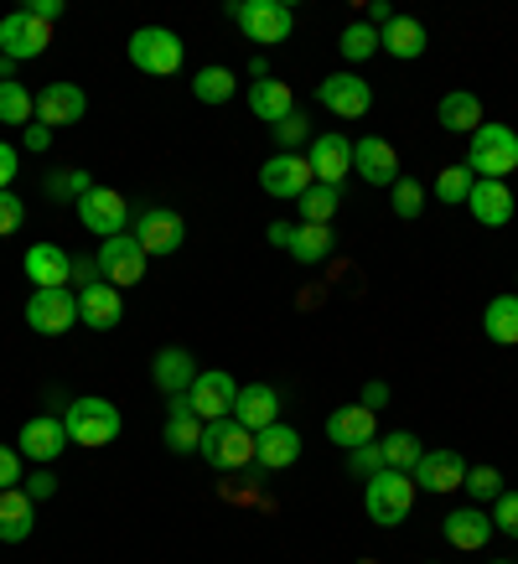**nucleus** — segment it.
<instances>
[{"mask_svg":"<svg viewBox=\"0 0 518 564\" xmlns=\"http://www.w3.org/2000/svg\"><path fill=\"white\" fill-rule=\"evenodd\" d=\"M462 487L477 497V502H498V497H503L498 466H466V481H462Z\"/></svg>","mask_w":518,"mask_h":564,"instance_id":"43","label":"nucleus"},{"mask_svg":"<svg viewBox=\"0 0 518 564\" xmlns=\"http://www.w3.org/2000/svg\"><path fill=\"white\" fill-rule=\"evenodd\" d=\"M21 451L17 445H0V492H11V487H21Z\"/></svg>","mask_w":518,"mask_h":564,"instance_id":"48","label":"nucleus"},{"mask_svg":"<svg viewBox=\"0 0 518 564\" xmlns=\"http://www.w3.org/2000/svg\"><path fill=\"white\" fill-rule=\"evenodd\" d=\"M203 414L192 410L187 393H176V399H166V451L172 456H197V445H203Z\"/></svg>","mask_w":518,"mask_h":564,"instance_id":"22","label":"nucleus"},{"mask_svg":"<svg viewBox=\"0 0 518 564\" xmlns=\"http://www.w3.org/2000/svg\"><path fill=\"white\" fill-rule=\"evenodd\" d=\"M47 145H52V130H47V124H26V130H21V151H47Z\"/></svg>","mask_w":518,"mask_h":564,"instance_id":"52","label":"nucleus"},{"mask_svg":"<svg viewBox=\"0 0 518 564\" xmlns=\"http://www.w3.org/2000/svg\"><path fill=\"white\" fill-rule=\"evenodd\" d=\"M389 207H395V218H420V207H425V187L410 182V176H399L395 187H389Z\"/></svg>","mask_w":518,"mask_h":564,"instance_id":"42","label":"nucleus"},{"mask_svg":"<svg viewBox=\"0 0 518 564\" xmlns=\"http://www.w3.org/2000/svg\"><path fill=\"white\" fill-rule=\"evenodd\" d=\"M234 420H239L244 430H265L280 420V393L270 389V383H249V389H239V399H234Z\"/></svg>","mask_w":518,"mask_h":564,"instance_id":"28","label":"nucleus"},{"mask_svg":"<svg viewBox=\"0 0 518 564\" xmlns=\"http://www.w3.org/2000/svg\"><path fill=\"white\" fill-rule=\"evenodd\" d=\"M88 187H94V176L78 172V166H52L47 172V197L52 203H78Z\"/></svg>","mask_w":518,"mask_h":564,"instance_id":"40","label":"nucleus"},{"mask_svg":"<svg viewBox=\"0 0 518 564\" xmlns=\"http://www.w3.org/2000/svg\"><path fill=\"white\" fill-rule=\"evenodd\" d=\"M493 564H508V560H493Z\"/></svg>","mask_w":518,"mask_h":564,"instance_id":"58","label":"nucleus"},{"mask_svg":"<svg viewBox=\"0 0 518 564\" xmlns=\"http://www.w3.org/2000/svg\"><path fill=\"white\" fill-rule=\"evenodd\" d=\"M228 21H239V32L255 47H280L295 32V6L291 0H228Z\"/></svg>","mask_w":518,"mask_h":564,"instance_id":"1","label":"nucleus"},{"mask_svg":"<svg viewBox=\"0 0 518 564\" xmlns=\"http://www.w3.org/2000/svg\"><path fill=\"white\" fill-rule=\"evenodd\" d=\"M32 120H36L32 88L21 84V78H0V124H17V130H26Z\"/></svg>","mask_w":518,"mask_h":564,"instance_id":"34","label":"nucleus"},{"mask_svg":"<svg viewBox=\"0 0 518 564\" xmlns=\"http://www.w3.org/2000/svg\"><path fill=\"white\" fill-rule=\"evenodd\" d=\"M255 462L265 466V471H285V466H295L301 462V430H291V425H265L255 435Z\"/></svg>","mask_w":518,"mask_h":564,"instance_id":"25","label":"nucleus"},{"mask_svg":"<svg viewBox=\"0 0 518 564\" xmlns=\"http://www.w3.org/2000/svg\"><path fill=\"white\" fill-rule=\"evenodd\" d=\"M6 68H11V63H6V52H0V78H11V73H6Z\"/></svg>","mask_w":518,"mask_h":564,"instance_id":"57","label":"nucleus"},{"mask_svg":"<svg viewBox=\"0 0 518 564\" xmlns=\"http://www.w3.org/2000/svg\"><path fill=\"white\" fill-rule=\"evenodd\" d=\"M94 264H99V280H109L115 291H130V285H140L145 280V249L136 243V234H120V239H104L99 254H94Z\"/></svg>","mask_w":518,"mask_h":564,"instance_id":"8","label":"nucleus"},{"mask_svg":"<svg viewBox=\"0 0 518 564\" xmlns=\"http://www.w3.org/2000/svg\"><path fill=\"white\" fill-rule=\"evenodd\" d=\"M435 124L441 130H451V135H477L483 130V99L477 94H466V88H456V94H446V99L435 104Z\"/></svg>","mask_w":518,"mask_h":564,"instance_id":"27","label":"nucleus"},{"mask_svg":"<svg viewBox=\"0 0 518 564\" xmlns=\"http://www.w3.org/2000/svg\"><path fill=\"white\" fill-rule=\"evenodd\" d=\"M295 145H311V120L295 109V115H285V120L276 124V151H291L295 155Z\"/></svg>","mask_w":518,"mask_h":564,"instance_id":"44","label":"nucleus"},{"mask_svg":"<svg viewBox=\"0 0 518 564\" xmlns=\"http://www.w3.org/2000/svg\"><path fill=\"white\" fill-rule=\"evenodd\" d=\"M249 109H255V120H265L276 130L285 115H295L291 84H280V78H255V84H249Z\"/></svg>","mask_w":518,"mask_h":564,"instance_id":"31","label":"nucleus"},{"mask_svg":"<svg viewBox=\"0 0 518 564\" xmlns=\"http://www.w3.org/2000/svg\"><path fill=\"white\" fill-rule=\"evenodd\" d=\"M36 529V502L21 487L0 492V544H26Z\"/></svg>","mask_w":518,"mask_h":564,"instance_id":"29","label":"nucleus"},{"mask_svg":"<svg viewBox=\"0 0 518 564\" xmlns=\"http://www.w3.org/2000/svg\"><path fill=\"white\" fill-rule=\"evenodd\" d=\"M316 99H322V109L327 115H337V120H363L368 109H374V88H368V78L363 73H332V78H322L316 84Z\"/></svg>","mask_w":518,"mask_h":564,"instance_id":"10","label":"nucleus"},{"mask_svg":"<svg viewBox=\"0 0 518 564\" xmlns=\"http://www.w3.org/2000/svg\"><path fill=\"white\" fill-rule=\"evenodd\" d=\"M384 466H389V471H414V466H420V456H425V445L414 441L410 430H395V435H384Z\"/></svg>","mask_w":518,"mask_h":564,"instance_id":"39","label":"nucleus"},{"mask_svg":"<svg viewBox=\"0 0 518 564\" xmlns=\"http://www.w3.org/2000/svg\"><path fill=\"white\" fill-rule=\"evenodd\" d=\"M337 47H343L347 63H368V57H379L384 52V32L379 26H368V21H353V26H343Z\"/></svg>","mask_w":518,"mask_h":564,"instance_id":"37","label":"nucleus"},{"mask_svg":"<svg viewBox=\"0 0 518 564\" xmlns=\"http://www.w3.org/2000/svg\"><path fill=\"white\" fill-rule=\"evenodd\" d=\"M21 274L32 280V291H63V285H73V254L52 239L32 243L26 259H21Z\"/></svg>","mask_w":518,"mask_h":564,"instance_id":"15","label":"nucleus"},{"mask_svg":"<svg viewBox=\"0 0 518 564\" xmlns=\"http://www.w3.org/2000/svg\"><path fill=\"white\" fill-rule=\"evenodd\" d=\"M311 176L322 182V187H343L347 172H353V140L343 135H311Z\"/></svg>","mask_w":518,"mask_h":564,"instance_id":"19","label":"nucleus"},{"mask_svg":"<svg viewBox=\"0 0 518 564\" xmlns=\"http://www.w3.org/2000/svg\"><path fill=\"white\" fill-rule=\"evenodd\" d=\"M130 63H136L140 73H151V78H172L176 68H182V57H187V47H182V36L172 32V26H136V36H130Z\"/></svg>","mask_w":518,"mask_h":564,"instance_id":"6","label":"nucleus"},{"mask_svg":"<svg viewBox=\"0 0 518 564\" xmlns=\"http://www.w3.org/2000/svg\"><path fill=\"white\" fill-rule=\"evenodd\" d=\"M425 564H435V560H425Z\"/></svg>","mask_w":518,"mask_h":564,"instance_id":"59","label":"nucleus"},{"mask_svg":"<svg viewBox=\"0 0 518 564\" xmlns=\"http://www.w3.org/2000/svg\"><path fill=\"white\" fill-rule=\"evenodd\" d=\"M125 316V295L109 280H94L88 291H78V326L88 332H115Z\"/></svg>","mask_w":518,"mask_h":564,"instance_id":"21","label":"nucleus"},{"mask_svg":"<svg viewBox=\"0 0 518 564\" xmlns=\"http://www.w3.org/2000/svg\"><path fill=\"white\" fill-rule=\"evenodd\" d=\"M384 52L399 57V63H414V57H425V21L414 17H395L384 26Z\"/></svg>","mask_w":518,"mask_h":564,"instance_id":"32","label":"nucleus"},{"mask_svg":"<svg viewBox=\"0 0 518 564\" xmlns=\"http://www.w3.org/2000/svg\"><path fill=\"white\" fill-rule=\"evenodd\" d=\"M337 207H343V187H306L301 192V223H322L327 228L332 218H337Z\"/></svg>","mask_w":518,"mask_h":564,"instance_id":"38","label":"nucleus"},{"mask_svg":"<svg viewBox=\"0 0 518 564\" xmlns=\"http://www.w3.org/2000/svg\"><path fill=\"white\" fill-rule=\"evenodd\" d=\"M68 425L57 420V414H36V420H26L17 435V451L21 462H36V466H52L63 451H68Z\"/></svg>","mask_w":518,"mask_h":564,"instance_id":"13","label":"nucleus"},{"mask_svg":"<svg viewBox=\"0 0 518 564\" xmlns=\"http://www.w3.org/2000/svg\"><path fill=\"white\" fill-rule=\"evenodd\" d=\"M21 223H26V203H21L17 192H0V239L21 234Z\"/></svg>","mask_w":518,"mask_h":564,"instance_id":"46","label":"nucleus"},{"mask_svg":"<svg viewBox=\"0 0 518 564\" xmlns=\"http://www.w3.org/2000/svg\"><path fill=\"white\" fill-rule=\"evenodd\" d=\"M291 234H295V223H285V218H280V223H270V228H265V239L276 243V249H291Z\"/></svg>","mask_w":518,"mask_h":564,"instance_id":"55","label":"nucleus"},{"mask_svg":"<svg viewBox=\"0 0 518 564\" xmlns=\"http://www.w3.org/2000/svg\"><path fill=\"white\" fill-rule=\"evenodd\" d=\"M73 207H78V223H84L88 234H99V243L120 239L125 228H130V203L115 187H88Z\"/></svg>","mask_w":518,"mask_h":564,"instance_id":"9","label":"nucleus"},{"mask_svg":"<svg viewBox=\"0 0 518 564\" xmlns=\"http://www.w3.org/2000/svg\"><path fill=\"white\" fill-rule=\"evenodd\" d=\"M26 326L36 337H63L78 326V295L63 285V291H32L26 301Z\"/></svg>","mask_w":518,"mask_h":564,"instance_id":"11","label":"nucleus"},{"mask_svg":"<svg viewBox=\"0 0 518 564\" xmlns=\"http://www.w3.org/2000/svg\"><path fill=\"white\" fill-rule=\"evenodd\" d=\"M327 441L343 445V451H358V445L379 441V414L363 410V404H343V410L327 414Z\"/></svg>","mask_w":518,"mask_h":564,"instance_id":"23","label":"nucleus"},{"mask_svg":"<svg viewBox=\"0 0 518 564\" xmlns=\"http://www.w3.org/2000/svg\"><path fill=\"white\" fill-rule=\"evenodd\" d=\"M472 187H477V176L466 172V161H462V166H446V172L435 176L431 192H435V197H441L446 207H456V203H466V197H472Z\"/></svg>","mask_w":518,"mask_h":564,"instance_id":"41","label":"nucleus"},{"mask_svg":"<svg viewBox=\"0 0 518 564\" xmlns=\"http://www.w3.org/2000/svg\"><path fill=\"white\" fill-rule=\"evenodd\" d=\"M493 529L518 539V492H503L498 502H493Z\"/></svg>","mask_w":518,"mask_h":564,"instance_id":"47","label":"nucleus"},{"mask_svg":"<svg viewBox=\"0 0 518 564\" xmlns=\"http://www.w3.org/2000/svg\"><path fill=\"white\" fill-rule=\"evenodd\" d=\"M347 471H353V477H379L384 471V445L379 441H368V445H358V451H347Z\"/></svg>","mask_w":518,"mask_h":564,"instance_id":"45","label":"nucleus"},{"mask_svg":"<svg viewBox=\"0 0 518 564\" xmlns=\"http://www.w3.org/2000/svg\"><path fill=\"white\" fill-rule=\"evenodd\" d=\"M363 410H374L379 414L384 404H389V383H363V399H358Z\"/></svg>","mask_w":518,"mask_h":564,"instance_id":"53","label":"nucleus"},{"mask_svg":"<svg viewBox=\"0 0 518 564\" xmlns=\"http://www.w3.org/2000/svg\"><path fill=\"white\" fill-rule=\"evenodd\" d=\"M327 254H332V228H322V223H295V234H291L295 264H322Z\"/></svg>","mask_w":518,"mask_h":564,"instance_id":"36","label":"nucleus"},{"mask_svg":"<svg viewBox=\"0 0 518 564\" xmlns=\"http://www.w3.org/2000/svg\"><path fill=\"white\" fill-rule=\"evenodd\" d=\"M203 373V368H197V358H192L187 347H161V352H155L151 358V383L161 393H166V399H176V393H187L192 389V378Z\"/></svg>","mask_w":518,"mask_h":564,"instance_id":"24","label":"nucleus"},{"mask_svg":"<svg viewBox=\"0 0 518 564\" xmlns=\"http://www.w3.org/2000/svg\"><path fill=\"white\" fill-rule=\"evenodd\" d=\"M17 172H21L17 145H6V140H0V192H11V182H17Z\"/></svg>","mask_w":518,"mask_h":564,"instance_id":"51","label":"nucleus"},{"mask_svg":"<svg viewBox=\"0 0 518 564\" xmlns=\"http://www.w3.org/2000/svg\"><path fill=\"white\" fill-rule=\"evenodd\" d=\"M21 11H26V17H36V21H42V26H57L68 6H63V0H26Z\"/></svg>","mask_w":518,"mask_h":564,"instance_id":"50","label":"nucleus"},{"mask_svg":"<svg viewBox=\"0 0 518 564\" xmlns=\"http://www.w3.org/2000/svg\"><path fill=\"white\" fill-rule=\"evenodd\" d=\"M47 47H52V26H42L36 17L11 11V17L0 21V52H6V63H32Z\"/></svg>","mask_w":518,"mask_h":564,"instance_id":"14","label":"nucleus"},{"mask_svg":"<svg viewBox=\"0 0 518 564\" xmlns=\"http://www.w3.org/2000/svg\"><path fill=\"white\" fill-rule=\"evenodd\" d=\"M234 94H239L234 68H197L192 73V99L197 104H213V109H218V104H228Z\"/></svg>","mask_w":518,"mask_h":564,"instance_id":"35","label":"nucleus"},{"mask_svg":"<svg viewBox=\"0 0 518 564\" xmlns=\"http://www.w3.org/2000/svg\"><path fill=\"white\" fill-rule=\"evenodd\" d=\"M197 456H203L213 471H244V466L255 462V430H244L234 414H228V420H207Z\"/></svg>","mask_w":518,"mask_h":564,"instance_id":"5","label":"nucleus"},{"mask_svg":"<svg viewBox=\"0 0 518 564\" xmlns=\"http://www.w3.org/2000/svg\"><path fill=\"white\" fill-rule=\"evenodd\" d=\"M493 518L483 513V508H456V513H446V544L451 549H466V554H477V549H487V539H493Z\"/></svg>","mask_w":518,"mask_h":564,"instance_id":"30","label":"nucleus"},{"mask_svg":"<svg viewBox=\"0 0 518 564\" xmlns=\"http://www.w3.org/2000/svg\"><path fill=\"white\" fill-rule=\"evenodd\" d=\"M483 332H487V343L518 347V295H493V301H487Z\"/></svg>","mask_w":518,"mask_h":564,"instance_id":"33","label":"nucleus"},{"mask_svg":"<svg viewBox=\"0 0 518 564\" xmlns=\"http://www.w3.org/2000/svg\"><path fill=\"white\" fill-rule=\"evenodd\" d=\"M21 492L32 497V502H47V497L57 492V477H52V466H42V471H32V477H26V487H21Z\"/></svg>","mask_w":518,"mask_h":564,"instance_id":"49","label":"nucleus"},{"mask_svg":"<svg viewBox=\"0 0 518 564\" xmlns=\"http://www.w3.org/2000/svg\"><path fill=\"white\" fill-rule=\"evenodd\" d=\"M88 115V94L78 84H47L36 94V124H47V130H68Z\"/></svg>","mask_w":518,"mask_h":564,"instance_id":"18","label":"nucleus"},{"mask_svg":"<svg viewBox=\"0 0 518 564\" xmlns=\"http://www.w3.org/2000/svg\"><path fill=\"white\" fill-rule=\"evenodd\" d=\"M353 172H358L368 187H384V192H389L399 182V151L384 135L353 140Z\"/></svg>","mask_w":518,"mask_h":564,"instance_id":"17","label":"nucleus"},{"mask_svg":"<svg viewBox=\"0 0 518 564\" xmlns=\"http://www.w3.org/2000/svg\"><path fill=\"white\" fill-rule=\"evenodd\" d=\"M94 280H99V264H94V259H73V285H94Z\"/></svg>","mask_w":518,"mask_h":564,"instance_id":"54","label":"nucleus"},{"mask_svg":"<svg viewBox=\"0 0 518 564\" xmlns=\"http://www.w3.org/2000/svg\"><path fill=\"white\" fill-rule=\"evenodd\" d=\"M187 399L203 420H228V414H234V399H239V383H234L228 368H203V373L192 378Z\"/></svg>","mask_w":518,"mask_h":564,"instance_id":"16","label":"nucleus"},{"mask_svg":"<svg viewBox=\"0 0 518 564\" xmlns=\"http://www.w3.org/2000/svg\"><path fill=\"white\" fill-rule=\"evenodd\" d=\"M389 21H395V6H389V0H374V6H368V26H389Z\"/></svg>","mask_w":518,"mask_h":564,"instance_id":"56","label":"nucleus"},{"mask_svg":"<svg viewBox=\"0 0 518 564\" xmlns=\"http://www.w3.org/2000/svg\"><path fill=\"white\" fill-rule=\"evenodd\" d=\"M182 239H187V223H182V213L166 203H151L136 213V243L145 249V259H166L182 249Z\"/></svg>","mask_w":518,"mask_h":564,"instance_id":"7","label":"nucleus"},{"mask_svg":"<svg viewBox=\"0 0 518 564\" xmlns=\"http://www.w3.org/2000/svg\"><path fill=\"white\" fill-rule=\"evenodd\" d=\"M466 207H472V218L483 223V228H508L518 203H514V192H508V182H477Z\"/></svg>","mask_w":518,"mask_h":564,"instance_id":"26","label":"nucleus"},{"mask_svg":"<svg viewBox=\"0 0 518 564\" xmlns=\"http://www.w3.org/2000/svg\"><path fill=\"white\" fill-rule=\"evenodd\" d=\"M466 172L477 182H508V172H518V130L487 120L466 145Z\"/></svg>","mask_w":518,"mask_h":564,"instance_id":"2","label":"nucleus"},{"mask_svg":"<svg viewBox=\"0 0 518 564\" xmlns=\"http://www.w3.org/2000/svg\"><path fill=\"white\" fill-rule=\"evenodd\" d=\"M259 187L280 197V203H301V192L316 187V176H311V161L306 155H291V151H276L265 166H259Z\"/></svg>","mask_w":518,"mask_h":564,"instance_id":"12","label":"nucleus"},{"mask_svg":"<svg viewBox=\"0 0 518 564\" xmlns=\"http://www.w3.org/2000/svg\"><path fill=\"white\" fill-rule=\"evenodd\" d=\"M410 508H414V477L410 471H389V466H384L379 477H368V487H363V513H368V523L399 529V523L410 518Z\"/></svg>","mask_w":518,"mask_h":564,"instance_id":"4","label":"nucleus"},{"mask_svg":"<svg viewBox=\"0 0 518 564\" xmlns=\"http://www.w3.org/2000/svg\"><path fill=\"white\" fill-rule=\"evenodd\" d=\"M63 425H68V441L73 445H88V451H99V445L109 441H120V425H125V414L115 399H73L68 410H63Z\"/></svg>","mask_w":518,"mask_h":564,"instance_id":"3","label":"nucleus"},{"mask_svg":"<svg viewBox=\"0 0 518 564\" xmlns=\"http://www.w3.org/2000/svg\"><path fill=\"white\" fill-rule=\"evenodd\" d=\"M410 477H414V487H425V492L441 497V492H456L466 481V462L451 451V445H435V451L420 456V466H414Z\"/></svg>","mask_w":518,"mask_h":564,"instance_id":"20","label":"nucleus"}]
</instances>
